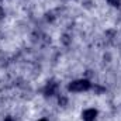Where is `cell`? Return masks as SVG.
Instances as JSON below:
<instances>
[{
  "instance_id": "7a4b0ae2",
  "label": "cell",
  "mask_w": 121,
  "mask_h": 121,
  "mask_svg": "<svg viewBox=\"0 0 121 121\" xmlns=\"http://www.w3.org/2000/svg\"><path fill=\"white\" fill-rule=\"evenodd\" d=\"M96 110H93V108H90V110H86L85 113H83V118H85V121H94V118H96Z\"/></svg>"
},
{
  "instance_id": "6da1fadb",
  "label": "cell",
  "mask_w": 121,
  "mask_h": 121,
  "mask_svg": "<svg viewBox=\"0 0 121 121\" xmlns=\"http://www.w3.org/2000/svg\"><path fill=\"white\" fill-rule=\"evenodd\" d=\"M89 87H90V83L87 80H76V82L69 85V90L72 91H83L87 90Z\"/></svg>"
},
{
  "instance_id": "5b68a950",
  "label": "cell",
  "mask_w": 121,
  "mask_h": 121,
  "mask_svg": "<svg viewBox=\"0 0 121 121\" xmlns=\"http://www.w3.org/2000/svg\"><path fill=\"white\" fill-rule=\"evenodd\" d=\"M39 121H45V120H39Z\"/></svg>"
},
{
  "instance_id": "277c9868",
  "label": "cell",
  "mask_w": 121,
  "mask_h": 121,
  "mask_svg": "<svg viewBox=\"0 0 121 121\" xmlns=\"http://www.w3.org/2000/svg\"><path fill=\"white\" fill-rule=\"evenodd\" d=\"M6 121H11V120H10V118H7V120H6Z\"/></svg>"
},
{
  "instance_id": "3957f363",
  "label": "cell",
  "mask_w": 121,
  "mask_h": 121,
  "mask_svg": "<svg viewBox=\"0 0 121 121\" xmlns=\"http://www.w3.org/2000/svg\"><path fill=\"white\" fill-rule=\"evenodd\" d=\"M108 3L113 6H120V0H108Z\"/></svg>"
}]
</instances>
